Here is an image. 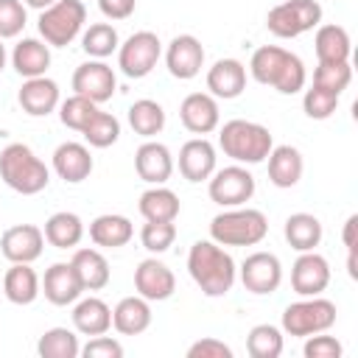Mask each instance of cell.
I'll list each match as a JSON object with an SVG mask.
<instances>
[{"mask_svg": "<svg viewBox=\"0 0 358 358\" xmlns=\"http://www.w3.org/2000/svg\"><path fill=\"white\" fill-rule=\"evenodd\" d=\"M187 274L190 280L199 285V291L204 296H227L238 280V268H235V260L232 255L215 243L213 238L210 241H196L187 252Z\"/></svg>", "mask_w": 358, "mask_h": 358, "instance_id": "obj_1", "label": "cell"}, {"mask_svg": "<svg viewBox=\"0 0 358 358\" xmlns=\"http://www.w3.org/2000/svg\"><path fill=\"white\" fill-rule=\"evenodd\" d=\"M249 73L257 84L263 87H274L282 95H294L299 90H305L308 73H305V62L280 48V45H263L252 53L249 59Z\"/></svg>", "mask_w": 358, "mask_h": 358, "instance_id": "obj_2", "label": "cell"}, {"mask_svg": "<svg viewBox=\"0 0 358 358\" xmlns=\"http://www.w3.org/2000/svg\"><path fill=\"white\" fill-rule=\"evenodd\" d=\"M218 148L235 159L238 165H257L268 157V151L274 148V137L268 131V126L255 123V120H227L218 131Z\"/></svg>", "mask_w": 358, "mask_h": 358, "instance_id": "obj_3", "label": "cell"}, {"mask_svg": "<svg viewBox=\"0 0 358 358\" xmlns=\"http://www.w3.org/2000/svg\"><path fill=\"white\" fill-rule=\"evenodd\" d=\"M0 179L20 196H36L48 187L50 171L25 143H8L0 151Z\"/></svg>", "mask_w": 358, "mask_h": 358, "instance_id": "obj_4", "label": "cell"}, {"mask_svg": "<svg viewBox=\"0 0 358 358\" xmlns=\"http://www.w3.org/2000/svg\"><path fill=\"white\" fill-rule=\"evenodd\" d=\"M268 235L266 213L255 207H224L210 221V238L221 246H257Z\"/></svg>", "mask_w": 358, "mask_h": 358, "instance_id": "obj_5", "label": "cell"}, {"mask_svg": "<svg viewBox=\"0 0 358 358\" xmlns=\"http://www.w3.org/2000/svg\"><path fill=\"white\" fill-rule=\"evenodd\" d=\"M87 22V8L81 0H56L45 11H39L36 28L42 42L50 48H67L84 28Z\"/></svg>", "mask_w": 358, "mask_h": 358, "instance_id": "obj_6", "label": "cell"}, {"mask_svg": "<svg viewBox=\"0 0 358 358\" xmlns=\"http://www.w3.org/2000/svg\"><path fill=\"white\" fill-rule=\"evenodd\" d=\"M336 316H338L336 305L330 299H324L322 294L319 296H302L282 310V333L296 336V338L324 333L336 324Z\"/></svg>", "mask_w": 358, "mask_h": 358, "instance_id": "obj_7", "label": "cell"}, {"mask_svg": "<svg viewBox=\"0 0 358 358\" xmlns=\"http://www.w3.org/2000/svg\"><path fill=\"white\" fill-rule=\"evenodd\" d=\"M322 25V6L316 0H285L266 14V28L277 39H296Z\"/></svg>", "mask_w": 358, "mask_h": 358, "instance_id": "obj_8", "label": "cell"}, {"mask_svg": "<svg viewBox=\"0 0 358 358\" xmlns=\"http://www.w3.org/2000/svg\"><path fill=\"white\" fill-rule=\"evenodd\" d=\"M162 56V42L154 31H134L117 48V67L126 78H145Z\"/></svg>", "mask_w": 358, "mask_h": 358, "instance_id": "obj_9", "label": "cell"}, {"mask_svg": "<svg viewBox=\"0 0 358 358\" xmlns=\"http://www.w3.org/2000/svg\"><path fill=\"white\" fill-rule=\"evenodd\" d=\"M207 193L218 207H241L255 196V176L238 162L215 168L207 179Z\"/></svg>", "mask_w": 358, "mask_h": 358, "instance_id": "obj_10", "label": "cell"}, {"mask_svg": "<svg viewBox=\"0 0 358 358\" xmlns=\"http://www.w3.org/2000/svg\"><path fill=\"white\" fill-rule=\"evenodd\" d=\"M238 277L243 282V288L249 294H257V296H266V294H274L282 282V263L274 252H252L241 268H238Z\"/></svg>", "mask_w": 358, "mask_h": 358, "instance_id": "obj_11", "label": "cell"}, {"mask_svg": "<svg viewBox=\"0 0 358 358\" xmlns=\"http://www.w3.org/2000/svg\"><path fill=\"white\" fill-rule=\"evenodd\" d=\"M117 90V76L103 59H90L73 73V92L95 103H106Z\"/></svg>", "mask_w": 358, "mask_h": 358, "instance_id": "obj_12", "label": "cell"}, {"mask_svg": "<svg viewBox=\"0 0 358 358\" xmlns=\"http://www.w3.org/2000/svg\"><path fill=\"white\" fill-rule=\"evenodd\" d=\"M330 285V263L316 249L299 252L291 266V288L299 296H319Z\"/></svg>", "mask_w": 358, "mask_h": 358, "instance_id": "obj_13", "label": "cell"}, {"mask_svg": "<svg viewBox=\"0 0 358 358\" xmlns=\"http://www.w3.org/2000/svg\"><path fill=\"white\" fill-rule=\"evenodd\" d=\"M165 67L173 78L190 81L204 67V48L193 34H179L165 48Z\"/></svg>", "mask_w": 358, "mask_h": 358, "instance_id": "obj_14", "label": "cell"}, {"mask_svg": "<svg viewBox=\"0 0 358 358\" xmlns=\"http://www.w3.org/2000/svg\"><path fill=\"white\" fill-rule=\"evenodd\" d=\"M134 291L148 302H165L176 291V277L162 260L145 257L134 268Z\"/></svg>", "mask_w": 358, "mask_h": 358, "instance_id": "obj_15", "label": "cell"}, {"mask_svg": "<svg viewBox=\"0 0 358 358\" xmlns=\"http://www.w3.org/2000/svg\"><path fill=\"white\" fill-rule=\"evenodd\" d=\"M179 120L190 134H210L221 126V112H218V98L210 92H190L179 103Z\"/></svg>", "mask_w": 358, "mask_h": 358, "instance_id": "obj_16", "label": "cell"}, {"mask_svg": "<svg viewBox=\"0 0 358 358\" xmlns=\"http://www.w3.org/2000/svg\"><path fill=\"white\" fill-rule=\"evenodd\" d=\"M45 249V235L36 224H14L0 235V252L8 263H34Z\"/></svg>", "mask_w": 358, "mask_h": 358, "instance_id": "obj_17", "label": "cell"}, {"mask_svg": "<svg viewBox=\"0 0 358 358\" xmlns=\"http://www.w3.org/2000/svg\"><path fill=\"white\" fill-rule=\"evenodd\" d=\"M17 103L22 106L25 115L31 117H48L50 112L59 109L62 95H59V84L48 76H36V78H25L20 92H17Z\"/></svg>", "mask_w": 358, "mask_h": 358, "instance_id": "obj_18", "label": "cell"}, {"mask_svg": "<svg viewBox=\"0 0 358 358\" xmlns=\"http://www.w3.org/2000/svg\"><path fill=\"white\" fill-rule=\"evenodd\" d=\"M134 171L148 185H165L171 179V173H173V154H171V148L165 143L145 140L134 151Z\"/></svg>", "mask_w": 358, "mask_h": 358, "instance_id": "obj_19", "label": "cell"}, {"mask_svg": "<svg viewBox=\"0 0 358 358\" xmlns=\"http://www.w3.org/2000/svg\"><path fill=\"white\" fill-rule=\"evenodd\" d=\"M95 162H92V154H90V145L84 143H62L56 145L53 151V171L59 179H64L67 185H78L84 179H90Z\"/></svg>", "mask_w": 358, "mask_h": 358, "instance_id": "obj_20", "label": "cell"}, {"mask_svg": "<svg viewBox=\"0 0 358 358\" xmlns=\"http://www.w3.org/2000/svg\"><path fill=\"white\" fill-rule=\"evenodd\" d=\"M42 294L50 305L56 308H64V305H73L84 288H81V280L73 268V263H53L50 268H45V277H42Z\"/></svg>", "mask_w": 358, "mask_h": 358, "instance_id": "obj_21", "label": "cell"}, {"mask_svg": "<svg viewBox=\"0 0 358 358\" xmlns=\"http://www.w3.org/2000/svg\"><path fill=\"white\" fill-rule=\"evenodd\" d=\"M215 171V145L207 137H193L179 148V173L187 182H207Z\"/></svg>", "mask_w": 358, "mask_h": 358, "instance_id": "obj_22", "label": "cell"}, {"mask_svg": "<svg viewBox=\"0 0 358 358\" xmlns=\"http://www.w3.org/2000/svg\"><path fill=\"white\" fill-rule=\"evenodd\" d=\"M207 90L213 98L232 101L246 90V67L238 59H218L207 70Z\"/></svg>", "mask_w": 358, "mask_h": 358, "instance_id": "obj_23", "label": "cell"}, {"mask_svg": "<svg viewBox=\"0 0 358 358\" xmlns=\"http://www.w3.org/2000/svg\"><path fill=\"white\" fill-rule=\"evenodd\" d=\"M73 327L81 336H103L112 327V308L101 299V296H84L73 302Z\"/></svg>", "mask_w": 358, "mask_h": 358, "instance_id": "obj_24", "label": "cell"}, {"mask_svg": "<svg viewBox=\"0 0 358 358\" xmlns=\"http://www.w3.org/2000/svg\"><path fill=\"white\" fill-rule=\"evenodd\" d=\"M266 159H268V182L274 187L288 190V187L299 185L302 171H305V159H302L299 148H294V145H274Z\"/></svg>", "mask_w": 358, "mask_h": 358, "instance_id": "obj_25", "label": "cell"}, {"mask_svg": "<svg viewBox=\"0 0 358 358\" xmlns=\"http://www.w3.org/2000/svg\"><path fill=\"white\" fill-rule=\"evenodd\" d=\"M0 285H3V296L11 305H31L42 294V280L31 268V263H11Z\"/></svg>", "mask_w": 358, "mask_h": 358, "instance_id": "obj_26", "label": "cell"}, {"mask_svg": "<svg viewBox=\"0 0 358 358\" xmlns=\"http://www.w3.org/2000/svg\"><path fill=\"white\" fill-rule=\"evenodd\" d=\"M112 327L120 336H140L151 327V302L143 299L140 294L123 296L112 308Z\"/></svg>", "mask_w": 358, "mask_h": 358, "instance_id": "obj_27", "label": "cell"}, {"mask_svg": "<svg viewBox=\"0 0 358 358\" xmlns=\"http://www.w3.org/2000/svg\"><path fill=\"white\" fill-rule=\"evenodd\" d=\"M11 67L22 76V78H36L45 76L50 67V45L36 39V36H25L14 45L11 50Z\"/></svg>", "mask_w": 358, "mask_h": 358, "instance_id": "obj_28", "label": "cell"}, {"mask_svg": "<svg viewBox=\"0 0 358 358\" xmlns=\"http://www.w3.org/2000/svg\"><path fill=\"white\" fill-rule=\"evenodd\" d=\"M313 50L316 59L322 64H338V62H350L352 53V42L344 25L327 22V25H316V36H313Z\"/></svg>", "mask_w": 358, "mask_h": 358, "instance_id": "obj_29", "label": "cell"}, {"mask_svg": "<svg viewBox=\"0 0 358 358\" xmlns=\"http://www.w3.org/2000/svg\"><path fill=\"white\" fill-rule=\"evenodd\" d=\"M134 238V227L120 213H103L90 221V241L101 249H120Z\"/></svg>", "mask_w": 358, "mask_h": 358, "instance_id": "obj_30", "label": "cell"}, {"mask_svg": "<svg viewBox=\"0 0 358 358\" xmlns=\"http://www.w3.org/2000/svg\"><path fill=\"white\" fill-rule=\"evenodd\" d=\"M70 263H73L84 291H101V288L109 285L112 271H109V260L101 255V249H90V246L87 249H76Z\"/></svg>", "mask_w": 358, "mask_h": 358, "instance_id": "obj_31", "label": "cell"}, {"mask_svg": "<svg viewBox=\"0 0 358 358\" xmlns=\"http://www.w3.org/2000/svg\"><path fill=\"white\" fill-rule=\"evenodd\" d=\"M137 210L145 221H176L182 204H179V196L171 187L151 185L148 190H143V196L137 201Z\"/></svg>", "mask_w": 358, "mask_h": 358, "instance_id": "obj_32", "label": "cell"}, {"mask_svg": "<svg viewBox=\"0 0 358 358\" xmlns=\"http://www.w3.org/2000/svg\"><path fill=\"white\" fill-rule=\"evenodd\" d=\"M282 235L288 241L291 249L296 252H310L322 243V221L313 215V213H294L285 218V227H282Z\"/></svg>", "mask_w": 358, "mask_h": 358, "instance_id": "obj_33", "label": "cell"}, {"mask_svg": "<svg viewBox=\"0 0 358 358\" xmlns=\"http://www.w3.org/2000/svg\"><path fill=\"white\" fill-rule=\"evenodd\" d=\"M45 241L56 249H76L84 238V221L70 213V210H62V213H53L48 221H45V229H42Z\"/></svg>", "mask_w": 358, "mask_h": 358, "instance_id": "obj_34", "label": "cell"}, {"mask_svg": "<svg viewBox=\"0 0 358 358\" xmlns=\"http://www.w3.org/2000/svg\"><path fill=\"white\" fill-rule=\"evenodd\" d=\"M129 126L134 134L151 140L165 129V109L151 98H140L129 106Z\"/></svg>", "mask_w": 358, "mask_h": 358, "instance_id": "obj_35", "label": "cell"}, {"mask_svg": "<svg viewBox=\"0 0 358 358\" xmlns=\"http://www.w3.org/2000/svg\"><path fill=\"white\" fill-rule=\"evenodd\" d=\"M117 48H120V36H117V28L112 22H92L81 34V50L90 59H106Z\"/></svg>", "mask_w": 358, "mask_h": 358, "instance_id": "obj_36", "label": "cell"}, {"mask_svg": "<svg viewBox=\"0 0 358 358\" xmlns=\"http://www.w3.org/2000/svg\"><path fill=\"white\" fill-rule=\"evenodd\" d=\"M36 352L42 358H78L81 355V344L78 336L67 327H50L39 336L36 341Z\"/></svg>", "mask_w": 358, "mask_h": 358, "instance_id": "obj_37", "label": "cell"}, {"mask_svg": "<svg viewBox=\"0 0 358 358\" xmlns=\"http://www.w3.org/2000/svg\"><path fill=\"white\" fill-rule=\"evenodd\" d=\"M282 347V330L274 324H255L246 336V352L252 358H280Z\"/></svg>", "mask_w": 358, "mask_h": 358, "instance_id": "obj_38", "label": "cell"}, {"mask_svg": "<svg viewBox=\"0 0 358 358\" xmlns=\"http://www.w3.org/2000/svg\"><path fill=\"white\" fill-rule=\"evenodd\" d=\"M81 134H84L87 145H92V148H109V145H115L117 137H120V120H117L112 112L98 109V112L90 117V123L81 129Z\"/></svg>", "mask_w": 358, "mask_h": 358, "instance_id": "obj_39", "label": "cell"}, {"mask_svg": "<svg viewBox=\"0 0 358 358\" xmlns=\"http://www.w3.org/2000/svg\"><path fill=\"white\" fill-rule=\"evenodd\" d=\"M95 112H98V103L90 101V98H84V95H76V92L67 101L59 103V120L67 129H73V131H81Z\"/></svg>", "mask_w": 358, "mask_h": 358, "instance_id": "obj_40", "label": "cell"}, {"mask_svg": "<svg viewBox=\"0 0 358 358\" xmlns=\"http://www.w3.org/2000/svg\"><path fill=\"white\" fill-rule=\"evenodd\" d=\"M338 98H341L338 92L310 84V90H305V95H302V109L310 120H327L338 109Z\"/></svg>", "mask_w": 358, "mask_h": 358, "instance_id": "obj_41", "label": "cell"}, {"mask_svg": "<svg viewBox=\"0 0 358 358\" xmlns=\"http://www.w3.org/2000/svg\"><path fill=\"white\" fill-rule=\"evenodd\" d=\"M176 241V224L173 221H145L140 229V243L151 255H162Z\"/></svg>", "mask_w": 358, "mask_h": 358, "instance_id": "obj_42", "label": "cell"}, {"mask_svg": "<svg viewBox=\"0 0 358 358\" xmlns=\"http://www.w3.org/2000/svg\"><path fill=\"white\" fill-rule=\"evenodd\" d=\"M352 81V67L350 62H338V64H316L313 70V84L316 87H324V90H333V92H344Z\"/></svg>", "mask_w": 358, "mask_h": 358, "instance_id": "obj_43", "label": "cell"}, {"mask_svg": "<svg viewBox=\"0 0 358 358\" xmlns=\"http://www.w3.org/2000/svg\"><path fill=\"white\" fill-rule=\"evenodd\" d=\"M25 3L20 0H0V39H14L25 28Z\"/></svg>", "mask_w": 358, "mask_h": 358, "instance_id": "obj_44", "label": "cell"}, {"mask_svg": "<svg viewBox=\"0 0 358 358\" xmlns=\"http://www.w3.org/2000/svg\"><path fill=\"white\" fill-rule=\"evenodd\" d=\"M341 352H344L341 341L336 336H327V330L305 336V347H302L305 358H341Z\"/></svg>", "mask_w": 358, "mask_h": 358, "instance_id": "obj_45", "label": "cell"}, {"mask_svg": "<svg viewBox=\"0 0 358 358\" xmlns=\"http://www.w3.org/2000/svg\"><path fill=\"white\" fill-rule=\"evenodd\" d=\"M84 358H123V344L112 336H92L84 347H81Z\"/></svg>", "mask_w": 358, "mask_h": 358, "instance_id": "obj_46", "label": "cell"}, {"mask_svg": "<svg viewBox=\"0 0 358 358\" xmlns=\"http://www.w3.org/2000/svg\"><path fill=\"white\" fill-rule=\"evenodd\" d=\"M187 358H232V347L224 344L221 338H199L187 347Z\"/></svg>", "mask_w": 358, "mask_h": 358, "instance_id": "obj_47", "label": "cell"}, {"mask_svg": "<svg viewBox=\"0 0 358 358\" xmlns=\"http://www.w3.org/2000/svg\"><path fill=\"white\" fill-rule=\"evenodd\" d=\"M98 8L106 20L112 22H120V20H129L137 8V0H98Z\"/></svg>", "mask_w": 358, "mask_h": 358, "instance_id": "obj_48", "label": "cell"}, {"mask_svg": "<svg viewBox=\"0 0 358 358\" xmlns=\"http://www.w3.org/2000/svg\"><path fill=\"white\" fill-rule=\"evenodd\" d=\"M355 227H358V215L352 213V215L344 221V232H341V241H344L347 252H355Z\"/></svg>", "mask_w": 358, "mask_h": 358, "instance_id": "obj_49", "label": "cell"}, {"mask_svg": "<svg viewBox=\"0 0 358 358\" xmlns=\"http://www.w3.org/2000/svg\"><path fill=\"white\" fill-rule=\"evenodd\" d=\"M53 3H56V0H25V6H28V8H36V11H45V8L53 6Z\"/></svg>", "mask_w": 358, "mask_h": 358, "instance_id": "obj_50", "label": "cell"}, {"mask_svg": "<svg viewBox=\"0 0 358 358\" xmlns=\"http://www.w3.org/2000/svg\"><path fill=\"white\" fill-rule=\"evenodd\" d=\"M6 62H8V53H6V45H3V39H0V73L6 70Z\"/></svg>", "mask_w": 358, "mask_h": 358, "instance_id": "obj_51", "label": "cell"}, {"mask_svg": "<svg viewBox=\"0 0 358 358\" xmlns=\"http://www.w3.org/2000/svg\"><path fill=\"white\" fill-rule=\"evenodd\" d=\"M0 294H3V285H0Z\"/></svg>", "mask_w": 358, "mask_h": 358, "instance_id": "obj_52", "label": "cell"}]
</instances>
